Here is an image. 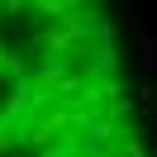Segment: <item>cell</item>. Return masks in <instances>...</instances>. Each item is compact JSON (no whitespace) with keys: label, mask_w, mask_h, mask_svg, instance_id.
Returning <instances> with one entry per match:
<instances>
[{"label":"cell","mask_w":157,"mask_h":157,"mask_svg":"<svg viewBox=\"0 0 157 157\" xmlns=\"http://www.w3.org/2000/svg\"><path fill=\"white\" fill-rule=\"evenodd\" d=\"M0 157H147L105 0H0Z\"/></svg>","instance_id":"obj_1"}]
</instances>
